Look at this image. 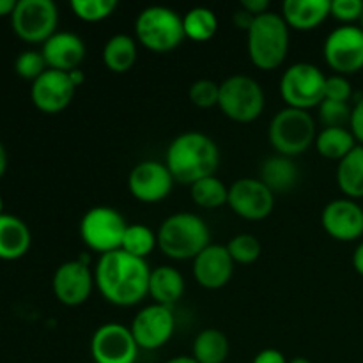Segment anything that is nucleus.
<instances>
[{
    "label": "nucleus",
    "instance_id": "obj_8",
    "mask_svg": "<svg viewBox=\"0 0 363 363\" xmlns=\"http://www.w3.org/2000/svg\"><path fill=\"white\" fill-rule=\"evenodd\" d=\"M128 225L124 216L110 206L91 208L80 220V238L87 248L99 255L121 250Z\"/></svg>",
    "mask_w": 363,
    "mask_h": 363
},
{
    "label": "nucleus",
    "instance_id": "obj_35",
    "mask_svg": "<svg viewBox=\"0 0 363 363\" xmlns=\"http://www.w3.org/2000/svg\"><path fill=\"white\" fill-rule=\"evenodd\" d=\"M319 110V121L325 128H346L351 121V106L350 103L332 101V99H323Z\"/></svg>",
    "mask_w": 363,
    "mask_h": 363
},
{
    "label": "nucleus",
    "instance_id": "obj_18",
    "mask_svg": "<svg viewBox=\"0 0 363 363\" xmlns=\"http://www.w3.org/2000/svg\"><path fill=\"white\" fill-rule=\"evenodd\" d=\"M77 87L69 74L64 71L46 69L35 82H32L30 99L43 113H59L69 106Z\"/></svg>",
    "mask_w": 363,
    "mask_h": 363
},
{
    "label": "nucleus",
    "instance_id": "obj_17",
    "mask_svg": "<svg viewBox=\"0 0 363 363\" xmlns=\"http://www.w3.org/2000/svg\"><path fill=\"white\" fill-rule=\"evenodd\" d=\"M321 225L337 241H357L363 236V208L351 199H335L321 213Z\"/></svg>",
    "mask_w": 363,
    "mask_h": 363
},
{
    "label": "nucleus",
    "instance_id": "obj_22",
    "mask_svg": "<svg viewBox=\"0 0 363 363\" xmlns=\"http://www.w3.org/2000/svg\"><path fill=\"white\" fill-rule=\"evenodd\" d=\"M30 245L32 234L27 223L4 213L0 216V261H18L27 255Z\"/></svg>",
    "mask_w": 363,
    "mask_h": 363
},
{
    "label": "nucleus",
    "instance_id": "obj_41",
    "mask_svg": "<svg viewBox=\"0 0 363 363\" xmlns=\"http://www.w3.org/2000/svg\"><path fill=\"white\" fill-rule=\"evenodd\" d=\"M241 9H245L247 13H250L252 16H261V14L268 13L269 11V2L268 0H243L240 4Z\"/></svg>",
    "mask_w": 363,
    "mask_h": 363
},
{
    "label": "nucleus",
    "instance_id": "obj_7",
    "mask_svg": "<svg viewBox=\"0 0 363 363\" xmlns=\"http://www.w3.org/2000/svg\"><path fill=\"white\" fill-rule=\"evenodd\" d=\"M266 106L264 91L255 78L233 74L220 84L218 108L227 119L248 124L262 116Z\"/></svg>",
    "mask_w": 363,
    "mask_h": 363
},
{
    "label": "nucleus",
    "instance_id": "obj_4",
    "mask_svg": "<svg viewBox=\"0 0 363 363\" xmlns=\"http://www.w3.org/2000/svg\"><path fill=\"white\" fill-rule=\"evenodd\" d=\"M289 30L286 20L279 13L268 11L255 18L247 32L250 62L262 71H273L282 66L289 53Z\"/></svg>",
    "mask_w": 363,
    "mask_h": 363
},
{
    "label": "nucleus",
    "instance_id": "obj_30",
    "mask_svg": "<svg viewBox=\"0 0 363 363\" xmlns=\"http://www.w3.org/2000/svg\"><path fill=\"white\" fill-rule=\"evenodd\" d=\"M190 197L199 208L218 209L229 201V186H225L216 176H209L191 184Z\"/></svg>",
    "mask_w": 363,
    "mask_h": 363
},
{
    "label": "nucleus",
    "instance_id": "obj_50",
    "mask_svg": "<svg viewBox=\"0 0 363 363\" xmlns=\"http://www.w3.org/2000/svg\"><path fill=\"white\" fill-rule=\"evenodd\" d=\"M360 28L363 30V14H362V18H360Z\"/></svg>",
    "mask_w": 363,
    "mask_h": 363
},
{
    "label": "nucleus",
    "instance_id": "obj_33",
    "mask_svg": "<svg viewBox=\"0 0 363 363\" xmlns=\"http://www.w3.org/2000/svg\"><path fill=\"white\" fill-rule=\"evenodd\" d=\"M227 250H229L234 264L247 266L254 264L261 257L262 247L257 238L252 234H238L227 243Z\"/></svg>",
    "mask_w": 363,
    "mask_h": 363
},
{
    "label": "nucleus",
    "instance_id": "obj_23",
    "mask_svg": "<svg viewBox=\"0 0 363 363\" xmlns=\"http://www.w3.org/2000/svg\"><path fill=\"white\" fill-rule=\"evenodd\" d=\"M259 179L273 191V194H286L293 190L300 179V169L293 158L277 155L269 156L262 162Z\"/></svg>",
    "mask_w": 363,
    "mask_h": 363
},
{
    "label": "nucleus",
    "instance_id": "obj_19",
    "mask_svg": "<svg viewBox=\"0 0 363 363\" xmlns=\"http://www.w3.org/2000/svg\"><path fill=\"white\" fill-rule=\"evenodd\" d=\"M234 261L223 245L211 243L194 259V277L201 287L218 291L230 282Z\"/></svg>",
    "mask_w": 363,
    "mask_h": 363
},
{
    "label": "nucleus",
    "instance_id": "obj_1",
    "mask_svg": "<svg viewBox=\"0 0 363 363\" xmlns=\"http://www.w3.org/2000/svg\"><path fill=\"white\" fill-rule=\"evenodd\" d=\"M151 268L145 259L133 257L124 250L99 255L94 282L99 294L116 307H133L149 294Z\"/></svg>",
    "mask_w": 363,
    "mask_h": 363
},
{
    "label": "nucleus",
    "instance_id": "obj_36",
    "mask_svg": "<svg viewBox=\"0 0 363 363\" xmlns=\"http://www.w3.org/2000/svg\"><path fill=\"white\" fill-rule=\"evenodd\" d=\"M188 98L199 108H213V106H218L220 84L208 80V78H201V80L194 82L190 85Z\"/></svg>",
    "mask_w": 363,
    "mask_h": 363
},
{
    "label": "nucleus",
    "instance_id": "obj_11",
    "mask_svg": "<svg viewBox=\"0 0 363 363\" xmlns=\"http://www.w3.org/2000/svg\"><path fill=\"white\" fill-rule=\"evenodd\" d=\"M326 64L335 74H354L363 69V30L360 25H340L323 45Z\"/></svg>",
    "mask_w": 363,
    "mask_h": 363
},
{
    "label": "nucleus",
    "instance_id": "obj_13",
    "mask_svg": "<svg viewBox=\"0 0 363 363\" xmlns=\"http://www.w3.org/2000/svg\"><path fill=\"white\" fill-rule=\"evenodd\" d=\"M227 206L240 218L259 222L272 215L275 208V194L259 177H243L229 186Z\"/></svg>",
    "mask_w": 363,
    "mask_h": 363
},
{
    "label": "nucleus",
    "instance_id": "obj_31",
    "mask_svg": "<svg viewBox=\"0 0 363 363\" xmlns=\"http://www.w3.org/2000/svg\"><path fill=\"white\" fill-rule=\"evenodd\" d=\"M155 248H158V236L151 227L144 225V223H130L128 225L121 250L133 255V257L145 259L152 254Z\"/></svg>",
    "mask_w": 363,
    "mask_h": 363
},
{
    "label": "nucleus",
    "instance_id": "obj_25",
    "mask_svg": "<svg viewBox=\"0 0 363 363\" xmlns=\"http://www.w3.org/2000/svg\"><path fill=\"white\" fill-rule=\"evenodd\" d=\"M137 39L128 34H116L103 46V64L112 73H128L137 62Z\"/></svg>",
    "mask_w": 363,
    "mask_h": 363
},
{
    "label": "nucleus",
    "instance_id": "obj_46",
    "mask_svg": "<svg viewBox=\"0 0 363 363\" xmlns=\"http://www.w3.org/2000/svg\"><path fill=\"white\" fill-rule=\"evenodd\" d=\"M6 170H7V151L6 147H4L2 142H0V179L4 177Z\"/></svg>",
    "mask_w": 363,
    "mask_h": 363
},
{
    "label": "nucleus",
    "instance_id": "obj_26",
    "mask_svg": "<svg viewBox=\"0 0 363 363\" xmlns=\"http://www.w3.org/2000/svg\"><path fill=\"white\" fill-rule=\"evenodd\" d=\"M337 184L346 199H363V145H357L337 167Z\"/></svg>",
    "mask_w": 363,
    "mask_h": 363
},
{
    "label": "nucleus",
    "instance_id": "obj_20",
    "mask_svg": "<svg viewBox=\"0 0 363 363\" xmlns=\"http://www.w3.org/2000/svg\"><path fill=\"white\" fill-rule=\"evenodd\" d=\"M41 53L48 69L69 73V71L80 67L87 50H85V43L80 35L73 34V32L57 30L48 41L43 43Z\"/></svg>",
    "mask_w": 363,
    "mask_h": 363
},
{
    "label": "nucleus",
    "instance_id": "obj_39",
    "mask_svg": "<svg viewBox=\"0 0 363 363\" xmlns=\"http://www.w3.org/2000/svg\"><path fill=\"white\" fill-rule=\"evenodd\" d=\"M350 130L353 133L354 140L363 145V98L354 103L353 110H351V121H350Z\"/></svg>",
    "mask_w": 363,
    "mask_h": 363
},
{
    "label": "nucleus",
    "instance_id": "obj_44",
    "mask_svg": "<svg viewBox=\"0 0 363 363\" xmlns=\"http://www.w3.org/2000/svg\"><path fill=\"white\" fill-rule=\"evenodd\" d=\"M16 0H0V18L13 16L14 7H16Z\"/></svg>",
    "mask_w": 363,
    "mask_h": 363
},
{
    "label": "nucleus",
    "instance_id": "obj_42",
    "mask_svg": "<svg viewBox=\"0 0 363 363\" xmlns=\"http://www.w3.org/2000/svg\"><path fill=\"white\" fill-rule=\"evenodd\" d=\"M254 20H255V16H252L250 13H247V11L241 9V7L233 14V21H234V25H236V28H241V30H245V32H248V28L252 27Z\"/></svg>",
    "mask_w": 363,
    "mask_h": 363
},
{
    "label": "nucleus",
    "instance_id": "obj_34",
    "mask_svg": "<svg viewBox=\"0 0 363 363\" xmlns=\"http://www.w3.org/2000/svg\"><path fill=\"white\" fill-rule=\"evenodd\" d=\"M46 69H48V66H46L45 57L38 50H25L14 60V71L23 80L35 82Z\"/></svg>",
    "mask_w": 363,
    "mask_h": 363
},
{
    "label": "nucleus",
    "instance_id": "obj_16",
    "mask_svg": "<svg viewBox=\"0 0 363 363\" xmlns=\"http://www.w3.org/2000/svg\"><path fill=\"white\" fill-rule=\"evenodd\" d=\"M174 177L165 163L144 160L131 169L128 176V188L133 199L144 204H156L165 201L174 188Z\"/></svg>",
    "mask_w": 363,
    "mask_h": 363
},
{
    "label": "nucleus",
    "instance_id": "obj_5",
    "mask_svg": "<svg viewBox=\"0 0 363 363\" xmlns=\"http://www.w3.org/2000/svg\"><path fill=\"white\" fill-rule=\"evenodd\" d=\"M137 43L156 53L176 50L186 39L183 16L165 6H151L140 11L135 20Z\"/></svg>",
    "mask_w": 363,
    "mask_h": 363
},
{
    "label": "nucleus",
    "instance_id": "obj_15",
    "mask_svg": "<svg viewBox=\"0 0 363 363\" xmlns=\"http://www.w3.org/2000/svg\"><path fill=\"white\" fill-rule=\"evenodd\" d=\"M94 286V272H91L89 261L84 257L62 262L53 273V294L66 307H80L85 303Z\"/></svg>",
    "mask_w": 363,
    "mask_h": 363
},
{
    "label": "nucleus",
    "instance_id": "obj_48",
    "mask_svg": "<svg viewBox=\"0 0 363 363\" xmlns=\"http://www.w3.org/2000/svg\"><path fill=\"white\" fill-rule=\"evenodd\" d=\"M287 363H312V362L308 360V358H305V357H296V358H293V360H289Z\"/></svg>",
    "mask_w": 363,
    "mask_h": 363
},
{
    "label": "nucleus",
    "instance_id": "obj_32",
    "mask_svg": "<svg viewBox=\"0 0 363 363\" xmlns=\"http://www.w3.org/2000/svg\"><path fill=\"white\" fill-rule=\"evenodd\" d=\"M74 16L87 23H96L112 16L117 9L116 0H73L69 4Z\"/></svg>",
    "mask_w": 363,
    "mask_h": 363
},
{
    "label": "nucleus",
    "instance_id": "obj_43",
    "mask_svg": "<svg viewBox=\"0 0 363 363\" xmlns=\"http://www.w3.org/2000/svg\"><path fill=\"white\" fill-rule=\"evenodd\" d=\"M353 268L357 269V273L360 277H363V241L354 248L353 254Z\"/></svg>",
    "mask_w": 363,
    "mask_h": 363
},
{
    "label": "nucleus",
    "instance_id": "obj_24",
    "mask_svg": "<svg viewBox=\"0 0 363 363\" xmlns=\"http://www.w3.org/2000/svg\"><path fill=\"white\" fill-rule=\"evenodd\" d=\"M184 293V279L179 269L174 266H158L151 269L149 279V296H152L155 303L172 307L181 300Z\"/></svg>",
    "mask_w": 363,
    "mask_h": 363
},
{
    "label": "nucleus",
    "instance_id": "obj_21",
    "mask_svg": "<svg viewBox=\"0 0 363 363\" xmlns=\"http://www.w3.org/2000/svg\"><path fill=\"white\" fill-rule=\"evenodd\" d=\"M330 16V0H286L282 18L287 27L298 32H308L325 23Z\"/></svg>",
    "mask_w": 363,
    "mask_h": 363
},
{
    "label": "nucleus",
    "instance_id": "obj_14",
    "mask_svg": "<svg viewBox=\"0 0 363 363\" xmlns=\"http://www.w3.org/2000/svg\"><path fill=\"white\" fill-rule=\"evenodd\" d=\"M130 330L140 350L156 351L172 339L176 332V318L170 307L152 303L135 314Z\"/></svg>",
    "mask_w": 363,
    "mask_h": 363
},
{
    "label": "nucleus",
    "instance_id": "obj_29",
    "mask_svg": "<svg viewBox=\"0 0 363 363\" xmlns=\"http://www.w3.org/2000/svg\"><path fill=\"white\" fill-rule=\"evenodd\" d=\"M183 28L186 39L195 43L209 41L218 30V18L209 7H191L183 16Z\"/></svg>",
    "mask_w": 363,
    "mask_h": 363
},
{
    "label": "nucleus",
    "instance_id": "obj_6",
    "mask_svg": "<svg viewBox=\"0 0 363 363\" xmlns=\"http://www.w3.org/2000/svg\"><path fill=\"white\" fill-rule=\"evenodd\" d=\"M268 137L277 155L293 158L305 152L314 144L318 137V128L311 112L286 106L277 112L272 119Z\"/></svg>",
    "mask_w": 363,
    "mask_h": 363
},
{
    "label": "nucleus",
    "instance_id": "obj_38",
    "mask_svg": "<svg viewBox=\"0 0 363 363\" xmlns=\"http://www.w3.org/2000/svg\"><path fill=\"white\" fill-rule=\"evenodd\" d=\"M351 96H353V87H351V82L347 80V77H342V74L326 77L325 99L347 103L351 99Z\"/></svg>",
    "mask_w": 363,
    "mask_h": 363
},
{
    "label": "nucleus",
    "instance_id": "obj_9",
    "mask_svg": "<svg viewBox=\"0 0 363 363\" xmlns=\"http://www.w3.org/2000/svg\"><path fill=\"white\" fill-rule=\"evenodd\" d=\"M326 77L315 64L296 62L280 78V96L289 108L311 110L325 99Z\"/></svg>",
    "mask_w": 363,
    "mask_h": 363
},
{
    "label": "nucleus",
    "instance_id": "obj_3",
    "mask_svg": "<svg viewBox=\"0 0 363 363\" xmlns=\"http://www.w3.org/2000/svg\"><path fill=\"white\" fill-rule=\"evenodd\" d=\"M156 236L162 254L172 261H194L211 245V230L208 223L199 215L188 211L167 216Z\"/></svg>",
    "mask_w": 363,
    "mask_h": 363
},
{
    "label": "nucleus",
    "instance_id": "obj_47",
    "mask_svg": "<svg viewBox=\"0 0 363 363\" xmlns=\"http://www.w3.org/2000/svg\"><path fill=\"white\" fill-rule=\"evenodd\" d=\"M167 363H199L194 357H174Z\"/></svg>",
    "mask_w": 363,
    "mask_h": 363
},
{
    "label": "nucleus",
    "instance_id": "obj_10",
    "mask_svg": "<svg viewBox=\"0 0 363 363\" xmlns=\"http://www.w3.org/2000/svg\"><path fill=\"white\" fill-rule=\"evenodd\" d=\"M11 25L21 41L43 45L57 32L59 9L52 0H20L11 16Z\"/></svg>",
    "mask_w": 363,
    "mask_h": 363
},
{
    "label": "nucleus",
    "instance_id": "obj_2",
    "mask_svg": "<svg viewBox=\"0 0 363 363\" xmlns=\"http://www.w3.org/2000/svg\"><path fill=\"white\" fill-rule=\"evenodd\" d=\"M165 165L174 181L191 186L204 177L215 176L220 165V149L206 133L184 131L167 147Z\"/></svg>",
    "mask_w": 363,
    "mask_h": 363
},
{
    "label": "nucleus",
    "instance_id": "obj_45",
    "mask_svg": "<svg viewBox=\"0 0 363 363\" xmlns=\"http://www.w3.org/2000/svg\"><path fill=\"white\" fill-rule=\"evenodd\" d=\"M67 74H69V78H71V82H73L74 87H80V85L85 82V74H84V71L80 69V67H78V69L69 71Z\"/></svg>",
    "mask_w": 363,
    "mask_h": 363
},
{
    "label": "nucleus",
    "instance_id": "obj_12",
    "mask_svg": "<svg viewBox=\"0 0 363 363\" xmlns=\"http://www.w3.org/2000/svg\"><path fill=\"white\" fill-rule=\"evenodd\" d=\"M140 347L137 346L130 326L105 323L91 339V357L94 363H137Z\"/></svg>",
    "mask_w": 363,
    "mask_h": 363
},
{
    "label": "nucleus",
    "instance_id": "obj_40",
    "mask_svg": "<svg viewBox=\"0 0 363 363\" xmlns=\"http://www.w3.org/2000/svg\"><path fill=\"white\" fill-rule=\"evenodd\" d=\"M289 360L286 358V354L279 350H273V347H268V350H262L255 354L254 362L252 363H287Z\"/></svg>",
    "mask_w": 363,
    "mask_h": 363
},
{
    "label": "nucleus",
    "instance_id": "obj_49",
    "mask_svg": "<svg viewBox=\"0 0 363 363\" xmlns=\"http://www.w3.org/2000/svg\"><path fill=\"white\" fill-rule=\"evenodd\" d=\"M4 215V201H2V197H0V216Z\"/></svg>",
    "mask_w": 363,
    "mask_h": 363
},
{
    "label": "nucleus",
    "instance_id": "obj_28",
    "mask_svg": "<svg viewBox=\"0 0 363 363\" xmlns=\"http://www.w3.org/2000/svg\"><path fill=\"white\" fill-rule=\"evenodd\" d=\"M191 357L199 363H223L229 357V339L216 328H206L191 344Z\"/></svg>",
    "mask_w": 363,
    "mask_h": 363
},
{
    "label": "nucleus",
    "instance_id": "obj_27",
    "mask_svg": "<svg viewBox=\"0 0 363 363\" xmlns=\"http://www.w3.org/2000/svg\"><path fill=\"white\" fill-rule=\"evenodd\" d=\"M315 151L326 160H333V162H340L346 158L354 147H357V140H354L353 133L350 128H323L315 137Z\"/></svg>",
    "mask_w": 363,
    "mask_h": 363
},
{
    "label": "nucleus",
    "instance_id": "obj_37",
    "mask_svg": "<svg viewBox=\"0 0 363 363\" xmlns=\"http://www.w3.org/2000/svg\"><path fill=\"white\" fill-rule=\"evenodd\" d=\"M363 14L362 0H330V16L344 25H353L360 21Z\"/></svg>",
    "mask_w": 363,
    "mask_h": 363
}]
</instances>
